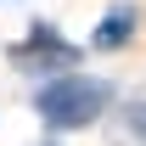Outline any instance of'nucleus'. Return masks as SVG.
I'll list each match as a JSON object with an SVG mask.
<instances>
[{
    "mask_svg": "<svg viewBox=\"0 0 146 146\" xmlns=\"http://www.w3.org/2000/svg\"><path fill=\"white\" fill-rule=\"evenodd\" d=\"M112 101H118V84L101 79V73H84V68L39 79V90H34V112H39V124L51 135H73V129L101 124L112 112Z\"/></svg>",
    "mask_w": 146,
    "mask_h": 146,
    "instance_id": "obj_1",
    "label": "nucleus"
},
{
    "mask_svg": "<svg viewBox=\"0 0 146 146\" xmlns=\"http://www.w3.org/2000/svg\"><path fill=\"white\" fill-rule=\"evenodd\" d=\"M6 56H11V68L17 73H45V79H56V73H73L79 62H84V51L73 45L56 23H28V34L23 39H11L6 45Z\"/></svg>",
    "mask_w": 146,
    "mask_h": 146,
    "instance_id": "obj_2",
    "label": "nucleus"
},
{
    "mask_svg": "<svg viewBox=\"0 0 146 146\" xmlns=\"http://www.w3.org/2000/svg\"><path fill=\"white\" fill-rule=\"evenodd\" d=\"M135 34H141V6H135V0H118V6H107L101 23L90 28V51H124Z\"/></svg>",
    "mask_w": 146,
    "mask_h": 146,
    "instance_id": "obj_3",
    "label": "nucleus"
},
{
    "mask_svg": "<svg viewBox=\"0 0 146 146\" xmlns=\"http://www.w3.org/2000/svg\"><path fill=\"white\" fill-rule=\"evenodd\" d=\"M101 124H107V146H146V96L112 101V112Z\"/></svg>",
    "mask_w": 146,
    "mask_h": 146,
    "instance_id": "obj_4",
    "label": "nucleus"
},
{
    "mask_svg": "<svg viewBox=\"0 0 146 146\" xmlns=\"http://www.w3.org/2000/svg\"><path fill=\"white\" fill-rule=\"evenodd\" d=\"M34 146H62V141H34Z\"/></svg>",
    "mask_w": 146,
    "mask_h": 146,
    "instance_id": "obj_5",
    "label": "nucleus"
}]
</instances>
